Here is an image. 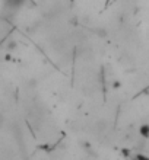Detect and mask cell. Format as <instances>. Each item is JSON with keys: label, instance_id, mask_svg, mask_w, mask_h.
<instances>
[{"label": "cell", "instance_id": "6da1fadb", "mask_svg": "<svg viewBox=\"0 0 149 160\" xmlns=\"http://www.w3.org/2000/svg\"><path fill=\"white\" fill-rule=\"evenodd\" d=\"M24 3H25V0H4V6L8 9H13V10L19 9Z\"/></svg>", "mask_w": 149, "mask_h": 160}]
</instances>
